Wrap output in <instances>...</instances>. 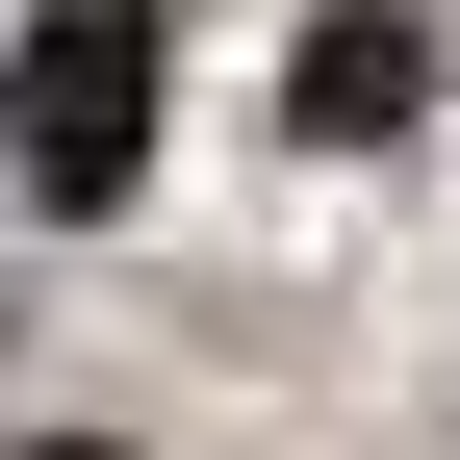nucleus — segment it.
Masks as SVG:
<instances>
[{"mask_svg": "<svg viewBox=\"0 0 460 460\" xmlns=\"http://www.w3.org/2000/svg\"><path fill=\"white\" fill-rule=\"evenodd\" d=\"M154 0H26V51H0V180L26 205H128L154 180Z\"/></svg>", "mask_w": 460, "mask_h": 460, "instance_id": "1", "label": "nucleus"}, {"mask_svg": "<svg viewBox=\"0 0 460 460\" xmlns=\"http://www.w3.org/2000/svg\"><path fill=\"white\" fill-rule=\"evenodd\" d=\"M26 460H128V435H26Z\"/></svg>", "mask_w": 460, "mask_h": 460, "instance_id": "3", "label": "nucleus"}, {"mask_svg": "<svg viewBox=\"0 0 460 460\" xmlns=\"http://www.w3.org/2000/svg\"><path fill=\"white\" fill-rule=\"evenodd\" d=\"M410 102H435V51H410V0H332V26L281 51V128H307V154H384Z\"/></svg>", "mask_w": 460, "mask_h": 460, "instance_id": "2", "label": "nucleus"}]
</instances>
